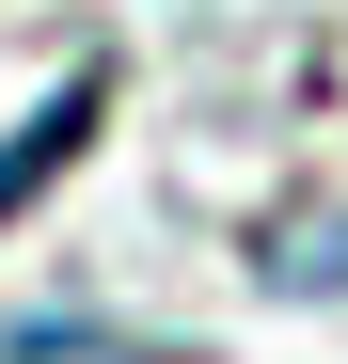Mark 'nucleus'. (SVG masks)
<instances>
[{
	"label": "nucleus",
	"mask_w": 348,
	"mask_h": 364,
	"mask_svg": "<svg viewBox=\"0 0 348 364\" xmlns=\"http://www.w3.org/2000/svg\"><path fill=\"white\" fill-rule=\"evenodd\" d=\"M95 111H111V64H64L32 127H0V222H16V206H48V191L80 174V143H95Z\"/></svg>",
	"instance_id": "nucleus-1"
}]
</instances>
